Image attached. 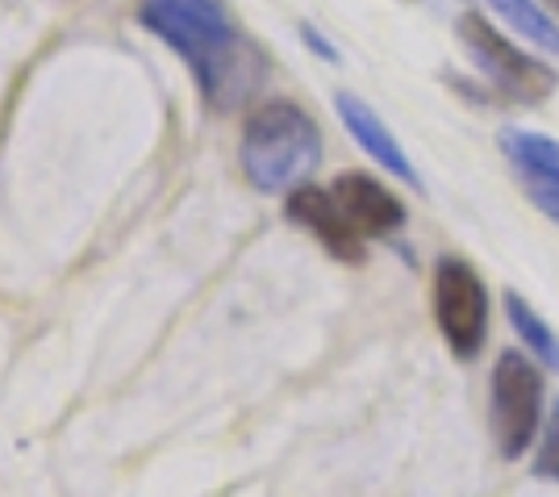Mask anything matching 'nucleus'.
I'll list each match as a JSON object with an SVG mask.
<instances>
[{
    "instance_id": "0eeeda50",
    "label": "nucleus",
    "mask_w": 559,
    "mask_h": 497,
    "mask_svg": "<svg viewBox=\"0 0 559 497\" xmlns=\"http://www.w3.org/2000/svg\"><path fill=\"white\" fill-rule=\"evenodd\" d=\"M284 210H288V217H293L301 230H309V235L318 238L334 260H343V263L364 260V235L347 222V213L338 210V201H334L330 189L301 185V189L288 192V205H284Z\"/></svg>"
},
{
    "instance_id": "423d86ee",
    "label": "nucleus",
    "mask_w": 559,
    "mask_h": 497,
    "mask_svg": "<svg viewBox=\"0 0 559 497\" xmlns=\"http://www.w3.org/2000/svg\"><path fill=\"white\" fill-rule=\"evenodd\" d=\"M334 201H338V210L347 213V222L359 230L364 238H389L396 235L401 226H405V201L396 197L389 185H380L376 176L368 171H343L334 185Z\"/></svg>"
},
{
    "instance_id": "7ed1b4c3",
    "label": "nucleus",
    "mask_w": 559,
    "mask_h": 497,
    "mask_svg": "<svg viewBox=\"0 0 559 497\" xmlns=\"http://www.w3.org/2000/svg\"><path fill=\"white\" fill-rule=\"evenodd\" d=\"M547 380L531 352H501L489 377V430L501 460H522L547 414Z\"/></svg>"
},
{
    "instance_id": "2eb2a0df",
    "label": "nucleus",
    "mask_w": 559,
    "mask_h": 497,
    "mask_svg": "<svg viewBox=\"0 0 559 497\" xmlns=\"http://www.w3.org/2000/svg\"><path fill=\"white\" fill-rule=\"evenodd\" d=\"M538 4H543V9L551 13V17H559V0H538Z\"/></svg>"
},
{
    "instance_id": "9b49d317",
    "label": "nucleus",
    "mask_w": 559,
    "mask_h": 497,
    "mask_svg": "<svg viewBox=\"0 0 559 497\" xmlns=\"http://www.w3.org/2000/svg\"><path fill=\"white\" fill-rule=\"evenodd\" d=\"M497 142H501V155L513 164V171H538V176L559 180V139L538 134V130H522V126H506Z\"/></svg>"
},
{
    "instance_id": "f257e3e1",
    "label": "nucleus",
    "mask_w": 559,
    "mask_h": 497,
    "mask_svg": "<svg viewBox=\"0 0 559 497\" xmlns=\"http://www.w3.org/2000/svg\"><path fill=\"white\" fill-rule=\"evenodd\" d=\"M139 22L185 55L213 109L242 105L267 75V59L234 29L222 0H142Z\"/></svg>"
},
{
    "instance_id": "f03ea898",
    "label": "nucleus",
    "mask_w": 559,
    "mask_h": 497,
    "mask_svg": "<svg viewBox=\"0 0 559 497\" xmlns=\"http://www.w3.org/2000/svg\"><path fill=\"white\" fill-rule=\"evenodd\" d=\"M242 171L259 192L280 197V192L301 189L322 164V130L318 121L293 100H267L242 126Z\"/></svg>"
},
{
    "instance_id": "9d476101",
    "label": "nucleus",
    "mask_w": 559,
    "mask_h": 497,
    "mask_svg": "<svg viewBox=\"0 0 559 497\" xmlns=\"http://www.w3.org/2000/svg\"><path fill=\"white\" fill-rule=\"evenodd\" d=\"M506 318H510L513 334L522 339V352H531L538 364H547L551 372H559V334L543 322V313L518 288L506 293Z\"/></svg>"
},
{
    "instance_id": "1a4fd4ad",
    "label": "nucleus",
    "mask_w": 559,
    "mask_h": 497,
    "mask_svg": "<svg viewBox=\"0 0 559 497\" xmlns=\"http://www.w3.org/2000/svg\"><path fill=\"white\" fill-rule=\"evenodd\" d=\"M485 4L492 9V17H501L513 34H522L535 50L559 59V17H551L538 0H485Z\"/></svg>"
},
{
    "instance_id": "f8f14e48",
    "label": "nucleus",
    "mask_w": 559,
    "mask_h": 497,
    "mask_svg": "<svg viewBox=\"0 0 559 497\" xmlns=\"http://www.w3.org/2000/svg\"><path fill=\"white\" fill-rule=\"evenodd\" d=\"M535 476L559 485V398L551 405V414H547V423H543V439H538L535 451Z\"/></svg>"
},
{
    "instance_id": "6e6552de",
    "label": "nucleus",
    "mask_w": 559,
    "mask_h": 497,
    "mask_svg": "<svg viewBox=\"0 0 559 497\" xmlns=\"http://www.w3.org/2000/svg\"><path fill=\"white\" fill-rule=\"evenodd\" d=\"M334 109H338L343 126L350 130V139L359 142V146H364V151H368V155H372L376 164L384 167L389 176L405 180V185H418V171H414V164H409L405 146L396 142V134L384 126V121H380V114H376L364 96L338 93V96H334ZM418 189H421V185H418Z\"/></svg>"
},
{
    "instance_id": "ddd939ff",
    "label": "nucleus",
    "mask_w": 559,
    "mask_h": 497,
    "mask_svg": "<svg viewBox=\"0 0 559 497\" xmlns=\"http://www.w3.org/2000/svg\"><path fill=\"white\" fill-rule=\"evenodd\" d=\"M518 180H522L526 197H531L538 210L547 213V217H551V222L559 226V180H556V176H538V171H518Z\"/></svg>"
},
{
    "instance_id": "20e7f679",
    "label": "nucleus",
    "mask_w": 559,
    "mask_h": 497,
    "mask_svg": "<svg viewBox=\"0 0 559 497\" xmlns=\"http://www.w3.org/2000/svg\"><path fill=\"white\" fill-rule=\"evenodd\" d=\"M460 43L472 55V63L480 68V75L489 80V93L497 100L510 105H538L559 88V75L551 63H543L538 55L522 50L518 43H510L489 17L480 13H464L455 25Z\"/></svg>"
},
{
    "instance_id": "39448f33",
    "label": "nucleus",
    "mask_w": 559,
    "mask_h": 497,
    "mask_svg": "<svg viewBox=\"0 0 559 497\" xmlns=\"http://www.w3.org/2000/svg\"><path fill=\"white\" fill-rule=\"evenodd\" d=\"M435 322L455 359H476L489 339V288L460 256L435 263Z\"/></svg>"
},
{
    "instance_id": "4468645a",
    "label": "nucleus",
    "mask_w": 559,
    "mask_h": 497,
    "mask_svg": "<svg viewBox=\"0 0 559 497\" xmlns=\"http://www.w3.org/2000/svg\"><path fill=\"white\" fill-rule=\"evenodd\" d=\"M301 43L313 50L318 59H326V63H338V59H343V55L334 50V43H330V38L322 34V29H318V25H309V22L301 25Z\"/></svg>"
}]
</instances>
